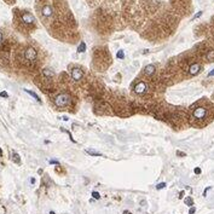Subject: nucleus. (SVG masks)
I'll return each mask as SVG.
<instances>
[{
    "label": "nucleus",
    "mask_w": 214,
    "mask_h": 214,
    "mask_svg": "<svg viewBox=\"0 0 214 214\" xmlns=\"http://www.w3.org/2000/svg\"><path fill=\"white\" fill-rule=\"evenodd\" d=\"M200 70H201V66H200L198 63H194V64H191L190 68H189V73H190L191 75H196V74H198Z\"/></svg>",
    "instance_id": "obj_7"
},
{
    "label": "nucleus",
    "mask_w": 214,
    "mask_h": 214,
    "mask_svg": "<svg viewBox=\"0 0 214 214\" xmlns=\"http://www.w3.org/2000/svg\"><path fill=\"white\" fill-rule=\"evenodd\" d=\"M1 41H3V34L0 33V42H1Z\"/></svg>",
    "instance_id": "obj_31"
},
{
    "label": "nucleus",
    "mask_w": 214,
    "mask_h": 214,
    "mask_svg": "<svg viewBox=\"0 0 214 214\" xmlns=\"http://www.w3.org/2000/svg\"><path fill=\"white\" fill-rule=\"evenodd\" d=\"M116 57H117L119 59H122V58L125 57V53H123V51H122V50L117 51V53H116Z\"/></svg>",
    "instance_id": "obj_17"
},
{
    "label": "nucleus",
    "mask_w": 214,
    "mask_h": 214,
    "mask_svg": "<svg viewBox=\"0 0 214 214\" xmlns=\"http://www.w3.org/2000/svg\"><path fill=\"white\" fill-rule=\"evenodd\" d=\"M194 172H195V174H200V173H201V168H198V167H196V168L194 169Z\"/></svg>",
    "instance_id": "obj_20"
},
{
    "label": "nucleus",
    "mask_w": 214,
    "mask_h": 214,
    "mask_svg": "<svg viewBox=\"0 0 214 214\" xmlns=\"http://www.w3.org/2000/svg\"><path fill=\"white\" fill-rule=\"evenodd\" d=\"M86 153L91 156H102V154L97 151V150H93V149H86Z\"/></svg>",
    "instance_id": "obj_11"
},
{
    "label": "nucleus",
    "mask_w": 214,
    "mask_h": 214,
    "mask_svg": "<svg viewBox=\"0 0 214 214\" xmlns=\"http://www.w3.org/2000/svg\"><path fill=\"white\" fill-rule=\"evenodd\" d=\"M85 50H86V44H85V42H81V44L79 45V47H77V52L81 53V52H85Z\"/></svg>",
    "instance_id": "obj_14"
},
{
    "label": "nucleus",
    "mask_w": 214,
    "mask_h": 214,
    "mask_svg": "<svg viewBox=\"0 0 214 214\" xmlns=\"http://www.w3.org/2000/svg\"><path fill=\"white\" fill-rule=\"evenodd\" d=\"M192 115H194V117H195L196 120H203V119L207 116V109L203 108V106H197L196 109L194 110Z\"/></svg>",
    "instance_id": "obj_2"
},
{
    "label": "nucleus",
    "mask_w": 214,
    "mask_h": 214,
    "mask_svg": "<svg viewBox=\"0 0 214 214\" xmlns=\"http://www.w3.org/2000/svg\"><path fill=\"white\" fill-rule=\"evenodd\" d=\"M0 96H1V97H5V98H6V97H7V96H9V94L6 93L5 91H3V92H1V93H0Z\"/></svg>",
    "instance_id": "obj_24"
},
{
    "label": "nucleus",
    "mask_w": 214,
    "mask_h": 214,
    "mask_svg": "<svg viewBox=\"0 0 214 214\" xmlns=\"http://www.w3.org/2000/svg\"><path fill=\"white\" fill-rule=\"evenodd\" d=\"M184 202H185V204H186V206H189V207H192V204H194V201H192L191 197H186Z\"/></svg>",
    "instance_id": "obj_16"
},
{
    "label": "nucleus",
    "mask_w": 214,
    "mask_h": 214,
    "mask_svg": "<svg viewBox=\"0 0 214 214\" xmlns=\"http://www.w3.org/2000/svg\"><path fill=\"white\" fill-rule=\"evenodd\" d=\"M177 155H178V156H181V157H183V156H186L185 153H180V151H177Z\"/></svg>",
    "instance_id": "obj_23"
},
{
    "label": "nucleus",
    "mask_w": 214,
    "mask_h": 214,
    "mask_svg": "<svg viewBox=\"0 0 214 214\" xmlns=\"http://www.w3.org/2000/svg\"><path fill=\"white\" fill-rule=\"evenodd\" d=\"M184 197V191H181L180 194H179V198H183Z\"/></svg>",
    "instance_id": "obj_28"
},
{
    "label": "nucleus",
    "mask_w": 214,
    "mask_h": 214,
    "mask_svg": "<svg viewBox=\"0 0 214 214\" xmlns=\"http://www.w3.org/2000/svg\"><path fill=\"white\" fill-rule=\"evenodd\" d=\"M22 21L24 23H27V24H32L34 23V16L32 13H29V12H23L22 13Z\"/></svg>",
    "instance_id": "obj_5"
},
{
    "label": "nucleus",
    "mask_w": 214,
    "mask_h": 214,
    "mask_svg": "<svg viewBox=\"0 0 214 214\" xmlns=\"http://www.w3.org/2000/svg\"><path fill=\"white\" fill-rule=\"evenodd\" d=\"M0 155H3V151H1V149H0Z\"/></svg>",
    "instance_id": "obj_32"
},
{
    "label": "nucleus",
    "mask_w": 214,
    "mask_h": 214,
    "mask_svg": "<svg viewBox=\"0 0 214 214\" xmlns=\"http://www.w3.org/2000/svg\"><path fill=\"white\" fill-rule=\"evenodd\" d=\"M36 57H38V53H36V51L34 47H28L24 51V58L29 62H34V60L36 59Z\"/></svg>",
    "instance_id": "obj_3"
},
{
    "label": "nucleus",
    "mask_w": 214,
    "mask_h": 214,
    "mask_svg": "<svg viewBox=\"0 0 214 214\" xmlns=\"http://www.w3.org/2000/svg\"><path fill=\"white\" fill-rule=\"evenodd\" d=\"M41 13H42V16L45 17H50L51 15H52V7L49 5H46L42 7V11H41Z\"/></svg>",
    "instance_id": "obj_8"
},
{
    "label": "nucleus",
    "mask_w": 214,
    "mask_h": 214,
    "mask_svg": "<svg viewBox=\"0 0 214 214\" xmlns=\"http://www.w3.org/2000/svg\"><path fill=\"white\" fill-rule=\"evenodd\" d=\"M207 59L208 60H214V50H210L208 53H207Z\"/></svg>",
    "instance_id": "obj_15"
},
{
    "label": "nucleus",
    "mask_w": 214,
    "mask_h": 214,
    "mask_svg": "<svg viewBox=\"0 0 214 214\" xmlns=\"http://www.w3.org/2000/svg\"><path fill=\"white\" fill-rule=\"evenodd\" d=\"M50 214H55V212H50Z\"/></svg>",
    "instance_id": "obj_33"
},
{
    "label": "nucleus",
    "mask_w": 214,
    "mask_h": 214,
    "mask_svg": "<svg viewBox=\"0 0 214 214\" xmlns=\"http://www.w3.org/2000/svg\"><path fill=\"white\" fill-rule=\"evenodd\" d=\"M50 163H52V165H59V162H58V161H56V160H51V161H50Z\"/></svg>",
    "instance_id": "obj_22"
},
{
    "label": "nucleus",
    "mask_w": 214,
    "mask_h": 214,
    "mask_svg": "<svg viewBox=\"0 0 214 214\" xmlns=\"http://www.w3.org/2000/svg\"><path fill=\"white\" fill-rule=\"evenodd\" d=\"M69 103H70V96L68 93H59L55 98V104L59 108L67 106Z\"/></svg>",
    "instance_id": "obj_1"
},
{
    "label": "nucleus",
    "mask_w": 214,
    "mask_h": 214,
    "mask_svg": "<svg viewBox=\"0 0 214 214\" xmlns=\"http://www.w3.org/2000/svg\"><path fill=\"white\" fill-rule=\"evenodd\" d=\"M83 76V71L80 69V68H73L71 69V77L75 80V81H79L81 80Z\"/></svg>",
    "instance_id": "obj_4"
},
{
    "label": "nucleus",
    "mask_w": 214,
    "mask_h": 214,
    "mask_svg": "<svg viewBox=\"0 0 214 214\" xmlns=\"http://www.w3.org/2000/svg\"><path fill=\"white\" fill-rule=\"evenodd\" d=\"M26 92H27L28 94H30V96H32V97H33L34 99H36V100H38L39 103H40V102H41V99L39 98V96H38V94H36V93H34L33 91H29V90H26Z\"/></svg>",
    "instance_id": "obj_12"
},
{
    "label": "nucleus",
    "mask_w": 214,
    "mask_h": 214,
    "mask_svg": "<svg viewBox=\"0 0 214 214\" xmlns=\"http://www.w3.org/2000/svg\"><path fill=\"white\" fill-rule=\"evenodd\" d=\"M134 92L137 94H144L146 92V85L144 82H138L134 87Z\"/></svg>",
    "instance_id": "obj_6"
},
{
    "label": "nucleus",
    "mask_w": 214,
    "mask_h": 214,
    "mask_svg": "<svg viewBox=\"0 0 214 214\" xmlns=\"http://www.w3.org/2000/svg\"><path fill=\"white\" fill-rule=\"evenodd\" d=\"M195 212H196V208H195V207H191L190 210H189V214H194Z\"/></svg>",
    "instance_id": "obj_21"
},
{
    "label": "nucleus",
    "mask_w": 214,
    "mask_h": 214,
    "mask_svg": "<svg viewBox=\"0 0 214 214\" xmlns=\"http://www.w3.org/2000/svg\"><path fill=\"white\" fill-rule=\"evenodd\" d=\"M208 76H214V69H213V70H212V71H209Z\"/></svg>",
    "instance_id": "obj_27"
},
{
    "label": "nucleus",
    "mask_w": 214,
    "mask_h": 214,
    "mask_svg": "<svg viewBox=\"0 0 214 214\" xmlns=\"http://www.w3.org/2000/svg\"><path fill=\"white\" fill-rule=\"evenodd\" d=\"M165 186H166V183H160V184H157L156 189H157V190H161V189H163Z\"/></svg>",
    "instance_id": "obj_19"
},
{
    "label": "nucleus",
    "mask_w": 214,
    "mask_h": 214,
    "mask_svg": "<svg viewBox=\"0 0 214 214\" xmlns=\"http://www.w3.org/2000/svg\"><path fill=\"white\" fill-rule=\"evenodd\" d=\"M30 183H32V184H34V183H35V179H34V178H32V179H30Z\"/></svg>",
    "instance_id": "obj_30"
},
{
    "label": "nucleus",
    "mask_w": 214,
    "mask_h": 214,
    "mask_svg": "<svg viewBox=\"0 0 214 214\" xmlns=\"http://www.w3.org/2000/svg\"><path fill=\"white\" fill-rule=\"evenodd\" d=\"M92 197L96 198V200H99V198H100V195H99L97 191H93L92 192Z\"/></svg>",
    "instance_id": "obj_18"
},
{
    "label": "nucleus",
    "mask_w": 214,
    "mask_h": 214,
    "mask_svg": "<svg viewBox=\"0 0 214 214\" xmlns=\"http://www.w3.org/2000/svg\"><path fill=\"white\" fill-rule=\"evenodd\" d=\"M208 190H210V187H207V189L204 190V192H203V196H206V195H207V192H208Z\"/></svg>",
    "instance_id": "obj_26"
},
{
    "label": "nucleus",
    "mask_w": 214,
    "mask_h": 214,
    "mask_svg": "<svg viewBox=\"0 0 214 214\" xmlns=\"http://www.w3.org/2000/svg\"><path fill=\"white\" fill-rule=\"evenodd\" d=\"M42 75L46 77H52V76H55V73L51 70V69H49V68H45L44 70H42Z\"/></svg>",
    "instance_id": "obj_10"
},
{
    "label": "nucleus",
    "mask_w": 214,
    "mask_h": 214,
    "mask_svg": "<svg viewBox=\"0 0 214 214\" xmlns=\"http://www.w3.org/2000/svg\"><path fill=\"white\" fill-rule=\"evenodd\" d=\"M144 73L146 74V75H153L155 73V66L153 64H149V66L145 67V69H144Z\"/></svg>",
    "instance_id": "obj_9"
},
{
    "label": "nucleus",
    "mask_w": 214,
    "mask_h": 214,
    "mask_svg": "<svg viewBox=\"0 0 214 214\" xmlns=\"http://www.w3.org/2000/svg\"><path fill=\"white\" fill-rule=\"evenodd\" d=\"M11 160L13 161V162H16V163H19V162H21L19 156H18V154H16V153H12L11 154Z\"/></svg>",
    "instance_id": "obj_13"
},
{
    "label": "nucleus",
    "mask_w": 214,
    "mask_h": 214,
    "mask_svg": "<svg viewBox=\"0 0 214 214\" xmlns=\"http://www.w3.org/2000/svg\"><path fill=\"white\" fill-rule=\"evenodd\" d=\"M201 15H202V11H200V12H198V13H196V15L194 16V19H195V18H197V17H200V16H201Z\"/></svg>",
    "instance_id": "obj_25"
},
{
    "label": "nucleus",
    "mask_w": 214,
    "mask_h": 214,
    "mask_svg": "<svg viewBox=\"0 0 214 214\" xmlns=\"http://www.w3.org/2000/svg\"><path fill=\"white\" fill-rule=\"evenodd\" d=\"M123 214H132V213L130 212V210H125V212H123Z\"/></svg>",
    "instance_id": "obj_29"
}]
</instances>
